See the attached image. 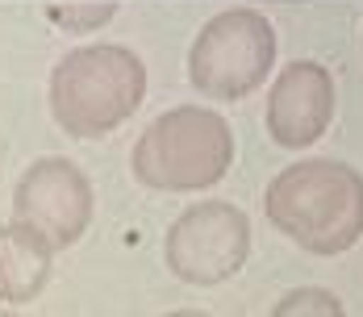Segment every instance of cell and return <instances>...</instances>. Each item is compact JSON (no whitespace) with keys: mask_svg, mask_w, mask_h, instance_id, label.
Instances as JSON below:
<instances>
[{"mask_svg":"<svg viewBox=\"0 0 363 317\" xmlns=\"http://www.w3.org/2000/svg\"><path fill=\"white\" fill-rule=\"evenodd\" d=\"M251 255V217L230 201H196L172 221L163 259L172 276L196 288L230 280Z\"/></svg>","mask_w":363,"mask_h":317,"instance_id":"obj_5","label":"cell"},{"mask_svg":"<svg viewBox=\"0 0 363 317\" xmlns=\"http://www.w3.org/2000/svg\"><path fill=\"white\" fill-rule=\"evenodd\" d=\"M55 250L46 238H38L26 226H0V301L26 305L38 301V292L50 280Z\"/></svg>","mask_w":363,"mask_h":317,"instance_id":"obj_8","label":"cell"},{"mask_svg":"<svg viewBox=\"0 0 363 317\" xmlns=\"http://www.w3.org/2000/svg\"><path fill=\"white\" fill-rule=\"evenodd\" d=\"M146 96V63L121 42L67 50L50 71V113L72 138H105Z\"/></svg>","mask_w":363,"mask_h":317,"instance_id":"obj_2","label":"cell"},{"mask_svg":"<svg viewBox=\"0 0 363 317\" xmlns=\"http://www.w3.org/2000/svg\"><path fill=\"white\" fill-rule=\"evenodd\" d=\"M0 317H21V313H13V309H0Z\"/></svg>","mask_w":363,"mask_h":317,"instance_id":"obj_12","label":"cell"},{"mask_svg":"<svg viewBox=\"0 0 363 317\" xmlns=\"http://www.w3.org/2000/svg\"><path fill=\"white\" fill-rule=\"evenodd\" d=\"M130 167L155 192H205L234 167L230 121L205 105L167 109L138 134Z\"/></svg>","mask_w":363,"mask_h":317,"instance_id":"obj_3","label":"cell"},{"mask_svg":"<svg viewBox=\"0 0 363 317\" xmlns=\"http://www.w3.org/2000/svg\"><path fill=\"white\" fill-rule=\"evenodd\" d=\"M267 221L309 255H342L363 238V176L342 159H296L267 184Z\"/></svg>","mask_w":363,"mask_h":317,"instance_id":"obj_1","label":"cell"},{"mask_svg":"<svg viewBox=\"0 0 363 317\" xmlns=\"http://www.w3.org/2000/svg\"><path fill=\"white\" fill-rule=\"evenodd\" d=\"M267 317H347L342 301L330 292V288H318V284H305V288H292L284 292Z\"/></svg>","mask_w":363,"mask_h":317,"instance_id":"obj_10","label":"cell"},{"mask_svg":"<svg viewBox=\"0 0 363 317\" xmlns=\"http://www.w3.org/2000/svg\"><path fill=\"white\" fill-rule=\"evenodd\" d=\"M334 75L313 59H292L289 67L272 79V96H267V134L276 146L301 150L309 142H318L334 121Z\"/></svg>","mask_w":363,"mask_h":317,"instance_id":"obj_7","label":"cell"},{"mask_svg":"<svg viewBox=\"0 0 363 317\" xmlns=\"http://www.w3.org/2000/svg\"><path fill=\"white\" fill-rule=\"evenodd\" d=\"M276 30L259 9H225L205 21L188 50V79L209 101H242L272 75Z\"/></svg>","mask_w":363,"mask_h":317,"instance_id":"obj_4","label":"cell"},{"mask_svg":"<svg viewBox=\"0 0 363 317\" xmlns=\"http://www.w3.org/2000/svg\"><path fill=\"white\" fill-rule=\"evenodd\" d=\"M46 21H55L63 34H92L117 17V0H84V4H46Z\"/></svg>","mask_w":363,"mask_h":317,"instance_id":"obj_9","label":"cell"},{"mask_svg":"<svg viewBox=\"0 0 363 317\" xmlns=\"http://www.w3.org/2000/svg\"><path fill=\"white\" fill-rule=\"evenodd\" d=\"M92 184L63 155H46L30 163L13 188V221L46 238L50 250H67L84 238L92 221Z\"/></svg>","mask_w":363,"mask_h":317,"instance_id":"obj_6","label":"cell"},{"mask_svg":"<svg viewBox=\"0 0 363 317\" xmlns=\"http://www.w3.org/2000/svg\"><path fill=\"white\" fill-rule=\"evenodd\" d=\"M163 317H209V313H201V309H172V313H163Z\"/></svg>","mask_w":363,"mask_h":317,"instance_id":"obj_11","label":"cell"}]
</instances>
